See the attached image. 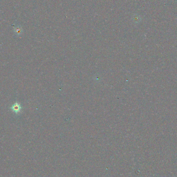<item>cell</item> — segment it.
Masks as SVG:
<instances>
[{
	"label": "cell",
	"mask_w": 177,
	"mask_h": 177,
	"mask_svg": "<svg viewBox=\"0 0 177 177\" xmlns=\"http://www.w3.org/2000/svg\"><path fill=\"white\" fill-rule=\"evenodd\" d=\"M22 107L20 104L17 102L14 103L10 108L11 111L16 114H19V113H20L21 110H22Z\"/></svg>",
	"instance_id": "obj_1"
}]
</instances>
